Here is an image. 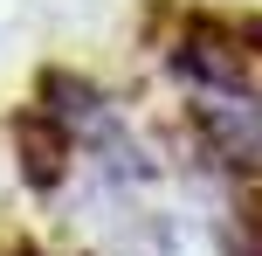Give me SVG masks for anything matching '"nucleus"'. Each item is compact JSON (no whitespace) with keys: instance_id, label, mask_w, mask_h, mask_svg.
Returning <instances> with one entry per match:
<instances>
[{"instance_id":"1","label":"nucleus","mask_w":262,"mask_h":256,"mask_svg":"<svg viewBox=\"0 0 262 256\" xmlns=\"http://www.w3.org/2000/svg\"><path fill=\"white\" fill-rule=\"evenodd\" d=\"M193 132L242 180H262V83H193Z\"/></svg>"},{"instance_id":"4","label":"nucleus","mask_w":262,"mask_h":256,"mask_svg":"<svg viewBox=\"0 0 262 256\" xmlns=\"http://www.w3.org/2000/svg\"><path fill=\"white\" fill-rule=\"evenodd\" d=\"M21 256H41V249H21Z\"/></svg>"},{"instance_id":"3","label":"nucleus","mask_w":262,"mask_h":256,"mask_svg":"<svg viewBox=\"0 0 262 256\" xmlns=\"http://www.w3.org/2000/svg\"><path fill=\"white\" fill-rule=\"evenodd\" d=\"M221 243H228V256H262V180H249L235 194V208L221 222Z\"/></svg>"},{"instance_id":"2","label":"nucleus","mask_w":262,"mask_h":256,"mask_svg":"<svg viewBox=\"0 0 262 256\" xmlns=\"http://www.w3.org/2000/svg\"><path fill=\"white\" fill-rule=\"evenodd\" d=\"M14 152H21V180L35 194H55L69 180V166H76V132L62 125V111L55 104H21V118H14Z\"/></svg>"}]
</instances>
